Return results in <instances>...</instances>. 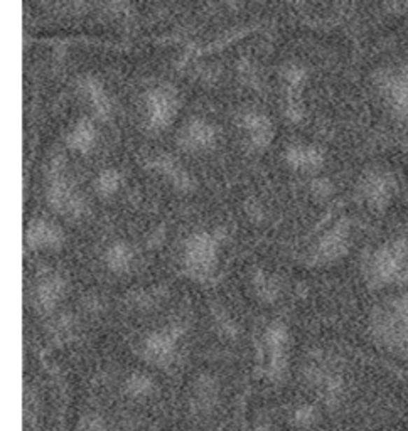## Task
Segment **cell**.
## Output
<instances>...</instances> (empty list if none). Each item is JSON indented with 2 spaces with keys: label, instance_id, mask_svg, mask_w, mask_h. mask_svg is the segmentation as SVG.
Wrapping results in <instances>:
<instances>
[{
  "label": "cell",
  "instance_id": "cell-8",
  "mask_svg": "<svg viewBox=\"0 0 408 431\" xmlns=\"http://www.w3.org/2000/svg\"><path fill=\"white\" fill-rule=\"evenodd\" d=\"M106 266L115 273H125L134 263V251L129 244L125 243H115L106 249L105 254Z\"/></svg>",
  "mask_w": 408,
  "mask_h": 431
},
{
  "label": "cell",
  "instance_id": "cell-17",
  "mask_svg": "<svg viewBox=\"0 0 408 431\" xmlns=\"http://www.w3.org/2000/svg\"><path fill=\"white\" fill-rule=\"evenodd\" d=\"M251 431H270V428L267 425H260V426H257V428L251 430Z\"/></svg>",
  "mask_w": 408,
  "mask_h": 431
},
{
  "label": "cell",
  "instance_id": "cell-3",
  "mask_svg": "<svg viewBox=\"0 0 408 431\" xmlns=\"http://www.w3.org/2000/svg\"><path fill=\"white\" fill-rule=\"evenodd\" d=\"M177 334L172 330H160L150 334L143 342V357L155 366H167L176 354Z\"/></svg>",
  "mask_w": 408,
  "mask_h": 431
},
{
  "label": "cell",
  "instance_id": "cell-2",
  "mask_svg": "<svg viewBox=\"0 0 408 431\" xmlns=\"http://www.w3.org/2000/svg\"><path fill=\"white\" fill-rule=\"evenodd\" d=\"M371 278L378 282H408V241H398L391 248H383L374 254Z\"/></svg>",
  "mask_w": 408,
  "mask_h": 431
},
{
  "label": "cell",
  "instance_id": "cell-5",
  "mask_svg": "<svg viewBox=\"0 0 408 431\" xmlns=\"http://www.w3.org/2000/svg\"><path fill=\"white\" fill-rule=\"evenodd\" d=\"M49 204L55 207V211L61 212L66 217H71V219L73 217L78 219V217L83 216L86 209L83 199L64 186H56L51 189V192H49Z\"/></svg>",
  "mask_w": 408,
  "mask_h": 431
},
{
  "label": "cell",
  "instance_id": "cell-1",
  "mask_svg": "<svg viewBox=\"0 0 408 431\" xmlns=\"http://www.w3.org/2000/svg\"><path fill=\"white\" fill-rule=\"evenodd\" d=\"M218 240L209 233H197L189 238L184 251L185 272L192 280L208 282L216 268Z\"/></svg>",
  "mask_w": 408,
  "mask_h": 431
},
{
  "label": "cell",
  "instance_id": "cell-4",
  "mask_svg": "<svg viewBox=\"0 0 408 431\" xmlns=\"http://www.w3.org/2000/svg\"><path fill=\"white\" fill-rule=\"evenodd\" d=\"M64 243V233L49 221H32L26 231V244L34 249H59Z\"/></svg>",
  "mask_w": 408,
  "mask_h": 431
},
{
  "label": "cell",
  "instance_id": "cell-15",
  "mask_svg": "<svg viewBox=\"0 0 408 431\" xmlns=\"http://www.w3.org/2000/svg\"><path fill=\"white\" fill-rule=\"evenodd\" d=\"M80 430L81 431H105V421L100 414L88 413L80 420Z\"/></svg>",
  "mask_w": 408,
  "mask_h": 431
},
{
  "label": "cell",
  "instance_id": "cell-14",
  "mask_svg": "<svg viewBox=\"0 0 408 431\" xmlns=\"http://www.w3.org/2000/svg\"><path fill=\"white\" fill-rule=\"evenodd\" d=\"M118 186H120V179H118V175L115 174V172H105V174L98 179L97 189L101 196L108 197L117 192Z\"/></svg>",
  "mask_w": 408,
  "mask_h": 431
},
{
  "label": "cell",
  "instance_id": "cell-7",
  "mask_svg": "<svg viewBox=\"0 0 408 431\" xmlns=\"http://www.w3.org/2000/svg\"><path fill=\"white\" fill-rule=\"evenodd\" d=\"M346 246H348V229L346 226L339 224L323 238L317 248V258L324 261L336 260L346 251Z\"/></svg>",
  "mask_w": 408,
  "mask_h": 431
},
{
  "label": "cell",
  "instance_id": "cell-9",
  "mask_svg": "<svg viewBox=\"0 0 408 431\" xmlns=\"http://www.w3.org/2000/svg\"><path fill=\"white\" fill-rule=\"evenodd\" d=\"M155 389V383L147 374L142 372H134L125 383V393L134 400H143L148 397Z\"/></svg>",
  "mask_w": 408,
  "mask_h": 431
},
{
  "label": "cell",
  "instance_id": "cell-13",
  "mask_svg": "<svg viewBox=\"0 0 408 431\" xmlns=\"http://www.w3.org/2000/svg\"><path fill=\"white\" fill-rule=\"evenodd\" d=\"M51 334L55 335L57 342H66V340L71 339L74 334V323L71 322V319H68V315L57 319L51 328Z\"/></svg>",
  "mask_w": 408,
  "mask_h": 431
},
{
  "label": "cell",
  "instance_id": "cell-11",
  "mask_svg": "<svg viewBox=\"0 0 408 431\" xmlns=\"http://www.w3.org/2000/svg\"><path fill=\"white\" fill-rule=\"evenodd\" d=\"M366 197L373 206L381 207L385 206L386 200L391 197V184L385 177L371 179L366 186Z\"/></svg>",
  "mask_w": 408,
  "mask_h": 431
},
{
  "label": "cell",
  "instance_id": "cell-12",
  "mask_svg": "<svg viewBox=\"0 0 408 431\" xmlns=\"http://www.w3.org/2000/svg\"><path fill=\"white\" fill-rule=\"evenodd\" d=\"M253 288L262 300L274 302L279 295V283L272 275L258 270L253 277Z\"/></svg>",
  "mask_w": 408,
  "mask_h": 431
},
{
  "label": "cell",
  "instance_id": "cell-10",
  "mask_svg": "<svg viewBox=\"0 0 408 431\" xmlns=\"http://www.w3.org/2000/svg\"><path fill=\"white\" fill-rule=\"evenodd\" d=\"M288 340L287 327L283 323H270L265 332V344L270 354H286V346Z\"/></svg>",
  "mask_w": 408,
  "mask_h": 431
},
{
  "label": "cell",
  "instance_id": "cell-6",
  "mask_svg": "<svg viewBox=\"0 0 408 431\" xmlns=\"http://www.w3.org/2000/svg\"><path fill=\"white\" fill-rule=\"evenodd\" d=\"M64 280L59 275H48L36 288V305L43 312H51L64 295Z\"/></svg>",
  "mask_w": 408,
  "mask_h": 431
},
{
  "label": "cell",
  "instance_id": "cell-16",
  "mask_svg": "<svg viewBox=\"0 0 408 431\" xmlns=\"http://www.w3.org/2000/svg\"><path fill=\"white\" fill-rule=\"evenodd\" d=\"M314 418H316V413L312 406H302V408L295 409V413H294V421L299 426H309L312 421H314Z\"/></svg>",
  "mask_w": 408,
  "mask_h": 431
}]
</instances>
